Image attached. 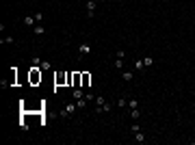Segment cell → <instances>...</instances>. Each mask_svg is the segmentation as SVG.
Returning <instances> with one entry per match:
<instances>
[{
	"instance_id": "12",
	"label": "cell",
	"mask_w": 195,
	"mask_h": 145,
	"mask_svg": "<svg viewBox=\"0 0 195 145\" xmlns=\"http://www.w3.org/2000/svg\"><path fill=\"white\" fill-rule=\"evenodd\" d=\"M122 78H124L126 82H130L132 78H134V72H124V74H122Z\"/></svg>"
},
{
	"instance_id": "24",
	"label": "cell",
	"mask_w": 195,
	"mask_h": 145,
	"mask_svg": "<svg viewBox=\"0 0 195 145\" xmlns=\"http://www.w3.org/2000/svg\"><path fill=\"white\" fill-rule=\"evenodd\" d=\"M20 128H22V130H28V124H26V121L22 119V121H20Z\"/></svg>"
},
{
	"instance_id": "27",
	"label": "cell",
	"mask_w": 195,
	"mask_h": 145,
	"mask_svg": "<svg viewBox=\"0 0 195 145\" xmlns=\"http://www.w3.org/2000/svg\"><path fill=\"white\" fill-rule=\"evenodd\" d=\"M193 87H195V85H193Z\"/></svg>"
},
{
	"instance_id": "3",
	"label": "cell",
	"mask_w": 195,
	"mask_h": 145,
	"mask_svg": "<svg viewBox=\"0 0 195 145\" xmlns=\"http://www.w3.org/2000/svg\"><path fill=\"white\" fill-rule=\"evenodd\" d=\"M76 104H65V106H63V111H61V117H72L74 115V113H76Z\"/></svg>"
},
{
	"instance_id": "10",
	"label": "cell",
	"mask_w": 195,
	"mask_h": 145,
	"mask_svg": "<svg viewBox=\"0 0 195 145\" xmlns=\"http://www.w3.org/2000/svg\"><path fill=\"white\" fill-rule=\"evenodd\" d=\"M87 104H89V100H87V97H80V100H76V106H78V108H85Z\"/></svg>"
},
{
	"instance_id": "26",
	"label": "cell",
	"mask_w": 195,
	"mask_h": 145,
	"mask_svg": "<svg viewBox=\"0 0 195 145\" xmlns=\"http://www.w3.org/2000/svg\"><path fill=\"white\" fill-rule=\"evenodd\" d=\"M98 2H104V0H98Z\"/></svg>"
},
{
	"instance_id": "8",
	"label": "cell",
	"mask_w": 195,
	"mask_h": 145,
	"mask_svg": "<svg viewBox=\"0 0 195 145\" xmlns=\"http://www.w3.org/2000/svg\"><path fill=\"white\" fill-rule=\"evenodd\" d=\"M134 141H136V143H145V134H143L141 130H136L134 132Z\"/></svg>"
},
{
	"instance_id": "22",
	"label": "cell",
	"mask_w": 195,
	"mask_h": 145,
	"mask_svg": "<svg viewBox=\"0 0 195 145\" xmlns=\"http://www.w3.org/2000/svg\"><path fill=\"white\" fill-rule=\"evenodd\" d=\"M0 41H2V44H13V37H2Z\"/></svg>"
},
{
	"instance_id": "7",
	"label": "cell",
	"mask_w": 195,
	"mask_h": 145,
	"mask_svg": "<svg viewBox=\"0 0 195 145\" xmlns=\"http://www.w3.org/2000/svg\"><path fill=\"white\" fill-rule=\"evenodd\" d=\"M89 85H91V74L83 72V87H89Z\"/></svg>"
},
{
	"instance_id": "18",
	"label": "cell",
	"mask_w": 195,
	"mask_h": 145,
	"mask_svg": "<svg viewBox=\"0 0 195 145\" xmlns=\"http://www.w3.org/2000/svg\"><path fill=\"white\" fill-rule=\"evenodd\" d=\"M33 33H35V35H44V26H39V24H37V26L33 28Z\"/></svg>"
},
{
	"instance_id": "23",
	"label": "cell",
	"mask_w": 195,
	"mask_h": 145,
	"mask_svg": "<svg viewBox=\"0 0 195 145\" xmlns=\"http://www.w3.org/2000/svg\"><path fill=\"white\" fill-rule=\"evenodd\" d=\"M35 19H37V22H41V19H44V13H41V11H37V13H35Z\"/></svg>"
},
{
	"instance_id": "2",
	"label": "cell",
	"mask_w": 195,
	"mask_h": 145,
	"mask_svg": "<svg viewBox=\"0 0 195 145\" xmlns=\"http://www.w3.org/2000/svg\"><path fill=\"white\" fill-rule=\"evenodd\" d=\"M67 82H69V72H58L56 76H54V85H56V87L67 85Z\"/></svg>"
},
{
	"instance_id": "17",
	"label": "cell",
	"mask_w": 195,
	"mask_h": 145,
	"mask_svg": "<svg viewBox=\"0 0 195 145\" xmlns=\"http://www.w3.org/2000/svg\"><path fill=\"white\" fill-rule=\"evenodd\" d=\"M152 63H154V58H152V56H145V58H143V65H145V67H150Z\"/></svg>"
},
{
	"instance_id": "13",
	"label": "cell",
	"mask_w": 195,
	"mask_h": 145,
	"mask_svg": "<svg viewBox=\"0 0 195 145\" xmlns=\"http://www.w3.org/2000/svg\"><path fill=\"white\" fill-rule=\"evenodd\" d=\"M143 67H145V65H143V58H136V61H134V69L143 72Z\"/></svg>"
},
{
	"instance_id": "11",
	"label": "cell",
	"mask_w": 195,
	"mask_h": 145,
	"mask_svg": "<svg viewBox=\"0 0 195 145\" xmlns=\"http://www.w3.org/2000/svg\"><path fill=\"white\" fill-rule=\"evenodd\" d=\"M128 108H139V100H134V97H130V100H128Z\"/></svg>"
},
{
	"instance_id": "5",
	"label": "cell",
	"mask_w": 195,
	"mask_h": 145,
	"mask_svg": "<svg viewBox=\"0 0 195 145\" xmlns=\"http://www.w3.org/2000/svg\"><path fill=\"white\" fill-rule=\"evenodd\" d=\"M78 52H80V56H87V54L91 52V44H87V41H85V44H80Z\"/></svg>"
},
{
	"instance_id": "9",
	"label": "cell",
	"mask_w": 195,
	"mask_h": 145,
	"mask_svg": "<svg viewBox=\"0 0 195 145\" xmlns=\"http://www.w3.org/2000/svg\"><path fill=\"white\" fill-rule=\"evenodd\" d=\"M115 106H117V108H126V106H128V100H126V97H119Z\"/></svg>"
},
{
	"instance_id": "16",
	"label": "cell",
	"mask_w": 195,
	"mask_h": 145,
	"mask_svg": "<svg viewBox=\"0 0 195 145\" xmlns=\"http://www.w3.org/2000/svg\"><path fill=\"white\" fill-rule=\"evenodd\" d=\"M130 117H132V119H139V117H141V111H139V108H132V111H130Z\"/></svg>"
},
{
	"instance_id": "14",
	"label": "cell",
	"mask_w": 195,
	"mask_h": 145,
	"mask_svg": "<svg viewBox=\"0 0 195 145\" xmlns=\"http://www.w3.org/2000/svg\"><path fill=\"white\" fill-rule=\"evenodd\" d=\"M35 22H37V19H35V15H28V17H24V24H26V26H33Z\"/></svg>"
},
{
	"instance_id": "19",
	"label": "cell",
	"mask_w": 195,
	"mask_h": 145,
	"mask_svg": "<svg viewBox=\"0 0 195 145\" xmlns=\"http://www.w3.org/2000/svg\"><path fill=\"white\" fill-rule=\"evenodd\" d=\"M115 67H117V69L124 67V58H115Z\"/></svg>"
},
{
	"instance_id": "4",
	"label": "cell",
	"mask_w": 195,
	"mask_h": 145,
	"mask_svg": "<svg viewBox=\"0 0 195 145\" xmlns=\"http://www.w3.org/2000/svg\"><path fill=\"white\" fill-rule=\"evenodd\" d=\"M95 7H98V0H87V13H89V17L95 15Z\"/></svg>"
},
{
	"instance_id": "21",
	"label": "cell",
	"mask_w": 195,
	"mask_h": 145,
	"mask_svg": "<svg viewBox=\"0 0 195 145\" xmlns=\"http://www.w3.org/2000/svg\"><path fill=\"white\" fill-rule=\"evenodd\" d=\"M124 56H126V52H124V50H117V52H115V58H124Z\"/></svg>"
},
{
	"instance_id": "15",
	"label": "cell",
	"mask_w": 195,
	"mask_h": 145,
	"mask_svg": "<svg viewBox=\"0 0 195 145\" xmlns=\"http://www.w3.org/2000/svg\"><path fill=\"white\" fill-rule=\"evenodd\" d=\"M74 97H76V100L85 97V93H83V89H80V87H78V89H74Z\"/></svg>"
},
{
	"instance_id": "6",
	"label": "cell",
	"mask_w": 195,
	"mask_h": 145,
	"mask_svg": "<svg viewBox=\"0 0 195 145\" xmlns=\"http://www.w3.org/2000/svg\"><path fill=\"white\" fill-rule=\"evenodd\" d=\"M113 111V104H108V102H104L102 106H95V113H111Z\"/></svg>"
},
{
	"instance_id": "25",
	"label": "cell",
	"mask_w": 195,
	"mask_h": 145,
	"mask_svg": "<svg viewBox=\"0 0 195 145\" xmlns=\"http://www.w3.org/2000/svg\"><path fill=\"white\" fill-rule=\"evenodd\" d=\"M130 130H132V134H134V132H136V130H141V128H139V124H132Z\"/></svg>"
},
{
	"instance_id": "20",
	"label": "cell",
	"mask_w": 195,
	"mask_h": 145,
	"mask_svg": "<svg viewBox=\"0 0 195 145\" xmlns=\"http://www.w3.org/2000/svg\"><path fill=\"white\" fill-rule=\"evenodd\" d=\"M39 67H41V69H50L52 65H50V61H41V65H39Z\"/></svg>"
},
{
	"instance_id": "1",
	"label": "cell",
	"mask_w": 195,
	"mask_h": 145,
	"mask_svg": "<svg viewBox=\"0 0 195 145\" xmlns=\"http://www.w3.org/2000/svg\"><path fill=\"white\" fill-rule=\"evenodd\" d=\"M28 80H30V85H39V82H41V72H39V67L33 65V69L28 72Z\"/></svg>"
}]
</instances>
